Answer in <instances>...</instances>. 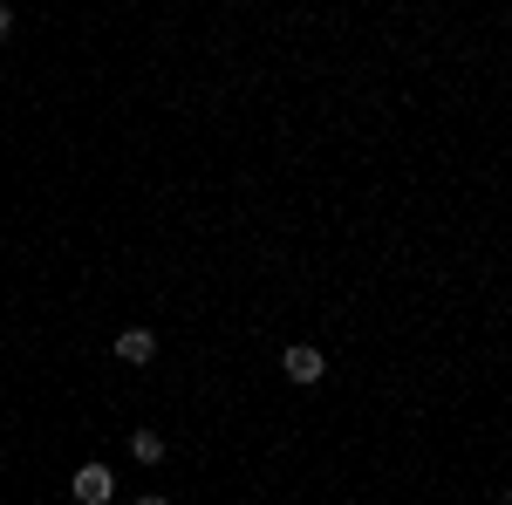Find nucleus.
Wrapping results in <instances>:
<instances>
[{
  "label": "nucleus",
  "mask_w": 512,
  "mask_h": 505,
  "mask_svg": "<svg viewBox=\"0 0 512 505\" xmlns=\"http://www.w3.org/2000/svg\"><path fill=\"white\" fill-rule=\"evenodd\" d=\"M69 492H76L82 505H110V499H117V478H110L103 465H82L76 478H69Z\"/></svg>",
  "instance_id": "nucleus-1"
},
{
  "label": "nucleus",
  "mask_w": 512,
  "mask_h": 505,
  "mask_svg": "<svg viewBox=\"0 0 512 505\" xmlns=\"http://www.w3.org/2000/svg\"><path fill=\"white\" fill-rule=\"evenodd\" d=\"M280 369H287V383H321V349H308V342H294V349L280 355Z\"/></svg>",
  "instance_id": "nucleus-2"
},
{
  "label": "nucleus",
  "mask_w": 512,
  "mask_h": 505,
  "mask_svg": "<svg viewBox=\"0 0 512 505\" xmlns=\"http://www.w3.org/2000/svg\"><path fill=\"white\" fill-rule=\"evenodd\" d=\"M158 355V335L151 328H123L117 335V362H151Z\"/></svg>",
  "instance_id": "nucleus-3"
},
{
  "label": "nucleus",
  "mask_w": 512,
  "mask_h": 505,
  "mask_svg": "<svg viewBox=\"0 0 512 505\" xmlns=\"http://www.w3.org/2000/svg\"><path fill=\"white\" fill-rule=\"evenodd\" d=\"M130 458H137V465H158V458H164V437H158V430H137V437H130Z\"/></svg>",
  "instance_id": "nucleus-4"
},
{
  "label": "nucleus",
  "mask_w": 512,
  "mask_h": 505,
  "mask_svg": "<svg viewBox=\"0 0 512 505\" xmlns=\"http://www.w3.org/2000/svg\"><path fill=\"white\" fill-rule=\"evenodd\" d=\"M14 35V7H7V0H0V41Z\"/></svg>",
  "instance_id": "nucleus-5"
},
{
  "label": "nucleus",
  "mask_w": 512,
  "mask_h": 505,
  "mask_svg": "<svg viewBox=\"0 0 512 505\" xmlns=\"http://www.w3.org/2000/svg\"><path fill=\"white\" fill-rule=\"evenodd\" d=\"M137 505H171V499H137Z\"/></svg>",
  "instance_id": "nucleus-6"
}]
</instances>
